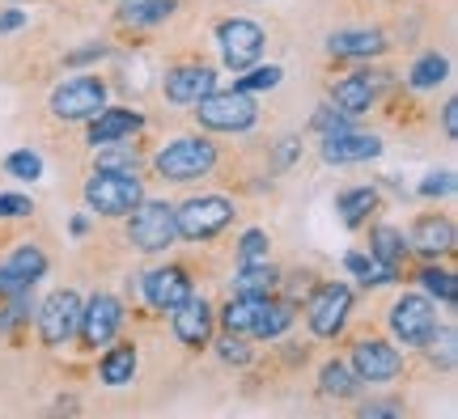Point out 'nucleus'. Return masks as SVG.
<instances>
[{
  "instance_id": "f257e3e1",
  "label": "nucleus",
  "mask_w": 458,
  "mask_h": 419,
  "mask_svg": "<svg viewBox=\"0 0 458 419\" xmlns=\"http://www.w3.org/2000/svg\"><path fill=\"white\" fill-rule=\"evenodd\" d=\"M85 208L98 221H123L140 199H145V182L136 170H94L85 178Z\"/></svg>"
},
{
  "instance_id": "f03ea898",
  "label": "nucleus",
  "mask_w": 458,
  "mask_h": 419,
  "mask_svg": "<svg viewBox=\"0 0 458 419\" xmlns=\"http://www.w3.org/2000/svg\"><path fill=\"white\" fill-rule=\"evenodd\" d=\"M216 145L208 136H174L153 153V174L165 182H196L216 170Z\"/></svg>"
},
{
  "instance_id": "7ed1b4c3",
  "label": "nucleus",
  "mask_w": 458,
  "mask_h": 419,
  "mask_svg": "<svg viewBox=\"0 0 458 419\" xmlns=\"http://www.w3.org/2000/svg\"><path fill=\"white\" fill-rule=\"evenodd\" d=\"M191 111H196V123L204 131H225V136H242L259 123V102H255V94H242V89H213Z\"/></svg>"
},
{
  "instance_id": "20e7f679",
  "label": "nucleus",
  "mask_w": 458,
  "mask_h": 419,
  "mask_svg": "<svg viewBox=\"0 0 458 419\" xmlns=\"http://www.w3.org/2000/svg\"><path fill=\"white\" fill-rule=\"evenodd\" d=\"M238 221V204L229 195H191L174 208V229L182 242H213Z\"/></svg>"
},
{
  "instance_id": "39448f33",
  "label": "nucleus",
  "mask_w": 458,
  "mask_h": 419,
  "mask_svg": "<svg viewBox=\"0 0 458 419\" xmlns=\"http://www.w3.org/2000/svg\"><path fill=\"white\" fill-rule=\"evenodd\" d=\"M123 221H128V225H123L128 246L131 250H140V255H165L170 246L179 242V229H174V204H165V199H140Z\"/></svg>"
},
{
  "instance_id": "423d86ee",
  "label": "nucleus",
  "mask_w": 458,
  "mask_h": 419,
  "mask_svg": "<svg viewBox=\"0 0 458 419\" xmlns=\"http://www.w3.org/2000/svg\"><path fill=\"white\" fill-rule=\"evenodd\" d=\"M352 314V289L344 280H314V289L306 292V326L314 339H335L344 335Z\"/></svg>"
},
{
  "instance_id": "0eeeda50",
  "label": "nucleus",
  "mask_w": 458,
  "mask_h": 419,
  "mask_svg": "<svg viewBox=\"0 0 458 419\" xmlns=\"http://www.w3.org/2000/svg\"><path fill=\"white\" fill-rule=\"evenodd\" d=\"M106 81L98 72H81V77H68L51 89V114L60 123H89L94 114L106 106Z\"/></svg>"
},
{
  "instance_id": "6e6552de",
  "label": "nucleus",
  "mask_w": 458,
  "mask_h": 419,
  "mask_svg": "<svg viewBox=\"0 0 458 419\" xmlns=\"http://www.w3.org/2000/svg\"><path fill=\"white\" fill-rule=\"evenodd\" d=\"M386 326H391L394 343L420 348V343L433 335V326H437V306H433V297H425V292H403V297L391 306Z\"/></svg>"
},
{
  "instance_id": "1a4fd4ad",
  "label": "nucleus",
  "mask_w": 458,
  "mask_h": 419,
  "mask_svg": "<svg viewBox=\"0 0 458 419\" xmlns=\"http://www.w3.org/2000/svg\"><path fill=\"white\" fill-rule=\"evenodd\" d=\"M216 47H221L225 68L242 72V68H250L263 55L267 34H263V26L259 21H250V17H225V21L216 26Z\"/></svg>"
},
{
  "instance_id": "9d476101",
  "label": "nucleus",
  "mask_w": 458,
  "mask_h": 419,
  "mask_svg": "<svg viewBox=\"0 0 458 419\" xmlns=\"http://www.w3.org/2000/svg\"><path fill=\"white\" fill-rule=\"evenodd\" d=\"M123 326V306L111 292H94L81 306V318H77V339H81V352H98L106 348Z\"/></svg>"
},
{
  "instance_id": "9b49d317",
  "label": "nucleus",
  "mask_w": 458,
  "mask_h": 419,
  "mask_svg": "<svg viewBox=\"0 0 458 419\" xmlns=\"http://www.w3.org/2000/svg\"><path fill=\"white\" fill-rule=\"evenodd\" d=\"M352 373H357L365 386H377V381H394V377H403L408 369V360L403 352L394 348L391 339H357L352 343Z\"/></svg>"
},
{
  "instance_id": "f8f14e48",
  "label": "nucleus",
  "mask_w": 458,
  "mask_h": 419,
  "mask_svg": "<svg viewBox=\"0 0 458 419\" xmlns=\"http://www.w3.org/2000/svg\"><path fill=\"white\" fill-rule=\"evenodd\" d=\"M77 318H81V297L77 289H55L38 306V339H43V348H64L68 339L77 335Z\"/></svg>"
},
{
  "instance_id": "ddd939ff",
  "label": "nucleus",
  "mask_w": 458,
  "mask_h": 419,
  "mask_svg": "<svg viewBox=\"0 0 458 419\" xmlns=\"http://www.w3.org/2000/svg\"><path fill=\"white\" fill-rule=\"evenodd\" d=\"M403 238H408V255L425 258V263L454 255V221L445 212H420Z\"/></svg>"
},
{
  "instance_id": "4468645a",
  "label": "nucleus",
  "mask_w": 458,
  "mask_h": 419,
  "mask_svg": "<svg viewBox=\"0 0 458 419\" xmlns=\"http://www.w3.org/2000/svg\"><path fill=\"white\" fill-rule=\"evenodd\" d=\"M140 292H145L148 309H157V314H170L174 306H182L196 284H191V272L179 267V263H165V267H153V272L140 275Z\"/></svg>"
},
{
  "instance_id": "2eb2a0df",
  "label": "nucleus",
  "mask_w": 458,
  "mask_h": 419,
  "mask_svg": "<svg viewBox=\"0 0 458 419\" xmlns=\"http://www.w3.org/2000/svg\"><path fill=\"white\" fill-rule=\"evenodd\" d=\"M162 97L170 106H196L204 94L216 89V68L213 64H174L162 77Z\"/></svg>"
},
{
  "instance_id": "dca6fc26",
  "label": "nucleus",
  "mask_w": 458,
  "mask_h": 419,
  "mask_svg": "<svg viewBox=\"0 0 458 419\" xmlns=\"http://www.w3.org/2000/svg\"><path fill=\"white\" fill-rule=\"evenodd\" d=\"M47 275V255H43V246H17L9 250V258L0 263V297H13V292H26L34 280H43Z\"/></svg>"
},
{
  "instance_id": "f3484780",
  "label": "nucleus",
  "mask_w": 458,
  "mask_h": 419,
  "mask_svg": "<svg viewBox=\"0 0 458 419\" xmlns=\"http://www.w3.org/2000/svg\"><path fill=\"white\" fill-rule=\"evenodd\" d=\"M174 318H170V326H174V339H179L182 348H191V352H199L208 339H213V326H216V314H213V306L204 301V297H187L182 306H174L170 309Z\"/></svg>"
},
{
  "instance_id": "a211bd4d",
  "label": "nucleus",
  "mask_w": 458,
  "mask_h": 419,
  "mask_svg": "<svg viewBox=\"0 0 458 419\" xmlns=\"http://www.w3.org/2000/svg\"><path fill=\"white\" fill-rule=\"evenodd\" d=\"M318 157L327 165H365L382 157V140L369 136V131H340V136H323V148H318Z\"/></svg>"
},
{
  "instance_id": "6ab92c4d",
  "label": "nucleus",
  "mask_w": 458,
  "mask_h": 419,
  "mask_svg": "<svg viewBox=\"0 0 458 419\" xmlns=\"http://www.w3.org/2000/svg\"><path fill=\"white\" fill-rule=\"evenodd\" d=\"M386 89V77L382 72H348L340 81L331 85V106H340L348 114H365L377 102V94Z\"/></svg>"
},
{
  "instance_id": "aec40b11",
  "label": "nucleus",
  "mask_w": 458,
  "mask_h": 419,
  "mask_svg": "<svg viewBox=\"0 0 458 419\" xmlns=\"http://www.w3.org/2000/svg\"><path fill=\"white\" fill-rule=\"evenodd\" d=\"M391 51V38L382 30H331L327 34V55L331 60H377V55H386Z\"/></svg>"
},
{
  "instance_id": "412c9836",
  "label": "nucleus",
  "mask_w": 458,
  "mask_h": 419,
  "mask_svg": "<svg viewBox=\"0 0 458 419\" xmlns=\"http://www.w3.org/2000/svg\"><path fill=\"white\" fill-rule=\"evenodd\" d=\"M145 128V114L131 111V106H102L89 123H85V140L89 145H111V140H131L136 131Z\"/></svg>"
},
{
  "instance_id": "4be33fe9",
  "label": "nucleus",
  "mask_w": 458,
  "mask_h": 419,
  "mask_svg": "<svg viewBox=\"0 0 458 419\" xmlns=\"http://www.w3.org/2000/svg\"><path fill=\"white\" fill-rule=\"evenodd\" d=\"M297 323V301H289V297H263L259 306V318H255V331L250 335L255 339H267V343H276V339H284L289 331H293Z\"/></svg>"
},
{
  "instance_id": "5701e85b",
  "label": "nucleus",
  "mask_w": 458,
  "mask_h": 419,
  "mask_svg": "<svg viewBox=\"0 0 458 419\" xmlns=\"http://www.w3.org/2000/svg\"><path fill=\"white\" fill-rule=\"evenodd\" d=\"M229 292L233 297H272L280 292V267L276 263H238V272L229 280Z\"/></svg>"
},
{
  "instance_id": "b1692460",
  "label": "nucleus",
  "mask_w": 458,
  "mask_h": 419,
  "mask_svg": "<svg viewBox=\"0 0 458 419\" xmlns=\"http://www.w3.org/2000/svg\"><path fill=\"white\" fill-rule=\"evenodd\" d=\"M360 381L357 373H352V365L348 360H327L323 369H318V390H323V398H335V403H352L360 394Z\"/></svg>"
},
{
  "instance_id": "393cba45",
  "label": "nucleus",
  "mask_w": 458,
  "mask_h": 419,
  "mask_svg": "<svg viewBox=\"0 0 458 419\" xmlns=\"http://www.w3.org/2000/svg\"><path fill=\"white\" fill-rule=\"evenodd\" d=\"M136 365H140V356H136V343H114L111 352L102 356V365H98V377H102V386H111V390H123L131 386V377H136Z\"/></svg>"
},
{
  "instance_id": "a878e982",
  "label": "nucleus",
  "mask_w": 458,
  "mask_h": 419,
  "mask_svg": "<svg viewBox=\"0 0 458 419\" xmlns=\"http://www.w3.org/2000/svg\"><path fill=\"white\" fill-rule=\"evenodd\" d=\"M335 212H340V221L348 229H360L369 221V212H377V187L374 182H365V187H344L335 195Z\"/></svg>"
},
{
  "instance_id": "bb28decb",
  "label": "nucleus",
  "mask_w": 458,
  "mask_h": 419,
  "mask_svg": "<svg viewBox=\"0 0 458 419\" xmlns=\"http://www.w3.org/2000/svg\"><path fill=\"white\" fill-rule=\"evenodd\" d=\"M174 9H179V0H128V4L119 9V26H128V30H148V26L170 21Z\"/></svg>"
},
{
  "instance_id": "cd10ccee",
  "label": "nucleus",
  "mask_w": 458,
  "mask_h": 419,
  "mask_svg": "<svg viewBox=\"0 0 458 419\" xmlns=\"http://www.w3.org/2000/svg\"><path fill=\"white\" fill-rule=\"evenodd\" d=\"M420 352H425L428 369H437V373L454 369V365H458V331H454V323L433 326V335L420 343Z\"/></svg>"
},
{
  "instance_id": "c85d7f7f",
  "label": "nucleus",
  "mask_w": 458,
  "mask_h": 419,
  "mask_svg": "<svg viewBox=\"0 0 458 419\" xmlns=\"http://www.w3.org/2000/svg\"><path fill=\"white\" fill-rule=\"evenodd\" d=\"M369 255L382 258V263L403 267V263H408V238H403V229L386 225V221H377V225L369 229Z\"/></svg>"
},
{
  "instance_id": "c756f323",
  "label": "nucleus",
  "mask_w": 458,
  "mask_h": 419,
  "mask_svg": "<svg viewBox=\"0 0 458 419\" xmlns=\"http://www.w3.org/2000/svg\"><path fill=\"white\" fill-rule=\"evenodd\" d=\"M445 77H450V60H445L442 51H425V55L411 64L408 85L416 89V94H428V89H437Z\"/></svg>"
},
{
  "instance_id": "7c9ffc66",
  "label": "nucleus",
  "mask_w": 458,
  "mask_h": 419,
  "mask_svg": "<svg viewBox=\"0 0 458 419\" xmlns=\"http://www.w3.org/2000/svg\"><path fill=\"white\" fill-rule=\"evenodd\" d=\"M259 306L263 297H229V306L221 309V326L229 335H250L255 331V318H259Z\"/></svg>"
},
{
  "instance_id": "2f4dec72",
  "label": "nucleus",
  "mask_w": 458,
  "mask_h": 419,
  "mask_svg": "<svg viewBox=\"0 0 458 419\" xmlns=\"http://www.w3.org/2000/svg\"><path fill=\"white\" fill-rule=\"evenodd\" d=\"M416 284L425 289V297H437L442 306H450L454 309V301H458V280H454V272H445V267H437V263H425L420 272H416Z\"/></svg>"
},
{
  "instance_id": "473e14b6",
  "label": "nucleus",
  "mask_w": 458,
  "mask_h": 419,
  "mask_svg": "<svg viewBox=\"0 0 458 419\" xmlns=\"http://www.w3.org/2000/svg\"><path fill=\"white\" fill-rule=\"evenodd\" d=\"M94 170H140V153L128 148V140H111V145H94Z\"/></svg>"
},
{
  "instance_id": "72a5a7b5",
  "label": "nucleus",
  "mask_w": 458,
  "mask_h": 419,
  "mask_svg": "<svg viewBox=\"0 0 458 419\" xmlns=\"http://www.w3.org/2000/svg\"><path fill=\"white\" fill-rule=\"evenodd\" d=\"M280 81H284V68H280V64H267V68L250 64V68H242V72H238L233 89H242V94H263V89H267V94H272Z\"/></svg>"
},
{
  "instance_id": "f704fd0d",
  "label": "nucleus",
  "mask_w": 458,
  "mask_h": 419,
  "mask_svg": "<svg viewBox=\"0 0 458 419\" xmlns=\"http://www.w3.org/2000/svg\"><path fill=\"white\" fill-rule=\"evenodd\" d=\"M30 323V289L13 292V297H0V335H9L17 326Z\"/></svg>"
},
{
  "instance_id": "c9c22d12",
  "label": "nucleus",
  "mask_w": 458,
  "mask_h": 419,
  "mask_svg": "<svg viewBox=\"0 0 458 419\" xmlns=\"http://www.w3.org/2000/svg\"><path fill=\"white\" fill-rule=\"evenodd\" d=\"M4 174H13L17 182H38L43 178V157L34 148H13L4 157Z\"/></svg>"
},
{
  "instance_id": "e433bc0d",
  "label": "nucleus",
  "mask_w": 458,
  "mask_h": 419,
  "mask_svg": "<svg viewBox=\"0 0 458 419\" xmlns=\"http://www.w3.org/2000/svg\"><path fill=\"white\" fill-rule=\"evenodd\" d=\"M357 123V114H348V111H340V106H318L314 111V119H310V128L318 131V136H340V131H348Z\"/></svg>"
},
{
  "instance_id": "4c0bfd02",
  "label": "nucleus",
  "mask_w": 458,
  "mask_h": 419,
  "mask_svg": "<svg viewBox=\"0 0 458 419\" xmlns=\"http://www.w3.org/2000/svg\"><path fill=\"white\" fill-rule=\"evenodd\" d=\"M267 255H272L267 229H246L242 238H238V263H263Z\"/></svg>"
},
{
  "instance_id": "58836bf2",
  "label": "nucleus",
  "mask_w": 458,
  "mask_h": 419,
  "mask_svg": "<svg viewBox=\"0 0 458 419\" xmlns=\"http://www.w3.org/2000/svg\"><path fill=\"white\" fill-rule=\"evenodd\" d=\"M216 352H221V365H229V369H246V365H255V352L246 348V339L242 335H229L216 343Z\"/></svg>"
},
{
  "instance_id": "ea45409f",
  "label": "nucleus",
  "mask_w": 458,
  "mask_h": 419,
  "mask_svg": "<svg viewBox=\"0 0 458 419\" xmlns=\"http://www.w3.org/2000/svg\"><path fill=\"white\" fill-rule=\"evenodd\" d=\"M297 157H301V136H280L276 145H272V157H267V165H272V170L280 174V170H289Z\"/></svg>"
},
{
  "instance_id": "a19ab883",
  "label": "nucleus",
  "mask_w": 458,
  "mask_h": 419,
  "mask_svg": "<svg viewBox=\"0 0 458 419\" xmlns=\"http://www.w3.org/2000/svg\"><path fill=\"white\" fill-rule=\"evenodd\" d=\"M26 216H34V199H30V195L0 191V221H26Z\"/></svg>"
},
{
  "instance_id": "79ce46f5",
  "label": "nucleus",
  "mask_w": 458,
  "mask_h": 419,
  "mask_svg": "<svg viewBox=\"0 0 458 419\" xmlns=\"http://www.w3.org/2000/svg\"><path fill=\"white\" fill-rule=\"evenodd\" d=\"M445 195H454V170H437L420 182V199H445Z\"/></svg>"
},
{
  "instance_id": "37998d69",
  "label": "nucleus",
  "mask_w": 458,
  "mask_h": 419,
  "mask_svg": "<svg viewBox=\"0 0 458 419\" xmlns=\"http://www.w3.org/2000/svg\"><path fill=\"white\" fill-rule=\"evenodd\" d=\"M102 55H111V47H106L102 38H94V43H81L77 51H68V55H64V64H68V68H77V64H94V60H102Z\"/></svg>"
},
{
  "instance_id": "c03bdc74",
  "label": "nucleus",
  "mask_w": 458,
  "mask_h": 419,
  "mask_svg": "<svg viewBox=\"0 0 458 419\" xmlns=\"http://www.w3.org/2000/svg\"><path fill=\"white\" fill-rule=\"evenodd\" d=\"M26 21H30V13H26V9H0V34L21 30Z\"/></svg>"
},
{
  "instance_id": "a18cd8bd",
  "label": "nucleus",
  "mask_w": 458,
  "mask_h": 419,
  "mask_svg": "<svg viewBox=\"0 0 458 419\" xmlns=\"http://www.w3.org/2000/svg\"><path fill=\"white\" fill-rule=\"evenodd\" d=\"M442 131H445V140L458 136V102L454 97H445V106H442Z\"/></svg>"
},
{
  "instance_id": "49530a36",
  "label": "nucleus",
  "mask_w": 458,
  "mask_h": 419,
  "mask_svg": "<svg viewBox=\"0 0 458 419\" xmlns=\"http://www.w3.org/2000/svg\"><path fill=\"white\" fill-rule=\"evenodd\" d=\"M344 267L360 280V275L369 272V255H365V250H348V255H344Z\"/></svg>"
},
{
  "instance_id": "de8ad7c7",
  "label": "nucleus",
  "mask_w": 458,
  "mask_h": 419,
  "mask_svg": "<svg viewBox=\"0 0 458 419\" xmlns=\"http://www.w3.org/2000/svg\"><path fill=\"white\" fill-rule=\"evenodd\" d=\"M360 415L374 419V415H403V403H365L360 406Z\"/></svg>"
},
{
  "instance_id": "09e8293b",
  "label": "nucleus",
  "mask_w": 458,
  "mask_h": 419,
  "mask_svg": "<svg viewBox=\"0 0 458 419\" xmlns=\"http://www.w3.org/2000/svg\"><path fill=\"white\" fill-rule=\"evenodd\" d=\"M68 229H72V238H85V233L94 229V221H89V212H77V216L68 221Z\"/></svg>"
}]
</instances>
